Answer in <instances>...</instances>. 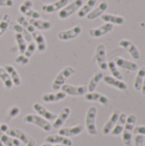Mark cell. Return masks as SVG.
<instances>
[{
	"mask_svg": "<svg viewBox=\"0 0 145 146\" xmlns=\"http://www.w3.org/2000/svg\"><path fill=\"white\" fill-rule=\"evenodd\" d=\"M11 29L14 31V32H15V33H20L21 35H22V37L25 38V40L26 41V42H32V34L28 32V31H26L24 27H22L21 25H19L18 23H16V24H12V26H11Z\"/></svg>",
	"mask_w": 145,
	"mask_h": 146,
	"instance_id": "30",
	"label": "cell"
},
{
	"mask_svg": "<svg viewBox=\"0 0 145 146\" xmlns=\"http://www.w3.org/2000/svg\"><path fill=\"white\" fill-rule=\"evenodd\" d=\"M14 5L13 0H0V7H12Z\"/></svg>",
	"mask_w": 145,
	"mask_h": 146,
	"instance_id": "44",
	"label": "cell"
},
{
	"mask_svg": "<svg viewBox=\"0 0 145 146\" xmlns=\"http://www.w3.org/2000/svg\"><path fill=\"white\" fill-rule=\"evenodd\" d=\"M36 49H37L36 44H35L34 42H30L29 44L26 46V50H25V52H24V55H25L26 57L30 58V57L34 54Z\"/></svg>",
	"mask_w": 145,
	"mask_h": 146,
	"instance_id": "40",
	"label": "cell"
},
{
	"mask_svg": "<svg viewBox=\"0 0 145 146\" xmlns=\"http://www.w3.org/2000/svg\"><path fill=\"white\" fill-rule=\"evenodd\" d=\"M0 125H1V123H0Z\"/></svg>",
	"mask_w": 145,
	"mask_h": 146,
	"instance_id": "51",
	"label": "cell"
},
{
	"mask_svg": "<svg viewBox=\"0 0 145 146\" xmlns=\"http://www.w3.org/2000/svg\"><path fill=\"white\" fill-rule=\"evenodd\" d=\"M84 131V127L80 125L71 127H65L61 128L59 130V135L64 136L66 138H72L81 134Z\"/></svg>",
	"mask_w": 145,
	"mask_h": 146,
	"instance_id": "20",
	"label": "cell"
},
{
	"mask_svg": "<svg viewBox=\"0 0 145 146\" xmlns=\"http://www.w3.org/2000/svg\"><path fill=\"white\" fill-rule=\"evenodd\" d=\"M4 69L9 74V77H10V79H11L14 86H21V79L18 72L16 71V69L12 65H6L4 67Z\"/></svg>",
	"mask_w": 145,
	"mask_h": 146,
	"instance_id": "29",
	"label": "cell"
},
{
	"mask_svg": "<svg viewBox=\"0 0 145 146\" xmlns=\"http://www.w3.org/2000/svg\"><path fill=\"white\" fill-rule=\"evenodd\" d=\"M67 95L62 92H56L51 93H46L42 96V100L44 103H57L65 99Z\"/></svg>",
	"mask_w": 145,
	"mask_h": 146,
	"instance_id": "21",
	"label": "cell"
},
{
	"mask_svg": "<svg viewBox=\"0 0 145 146\" xmlns=\"http://www.w3.org/2000/svg\"><path fill=\"white\" fill-rule=\"evenodd\" d=\"M40 146H52L50 144H48V143H45V144H44V145H42Z\"/></svg>",
	"mask_w": 145,
	"mask_h": 146,
	"instance_id": "48",
	"label": "cell"
},
{
	"mask_svg": "<svg viewBox=\"0 0 145 146\" xmlns=\"http://www.w3.org/2000/svg\"><path fill=\"white\" fill-rule=\"evenodd\" d=\"M27 21L35 29H38V30L47 31V30H50L52 27L51 22L49 21H45V20L27 18Z\"/></svg>",
	"mask_w": 145,
	"mask_h": 146,
	"instance_id": "22",
	"label": "cell"
},
{
	"mask_svg": "<svg viewBox=\"0 0 145 146\" xmlns=\"http://www.w3.org/2000/svg\"><path fill=\"white\" fill-rule=\"evenodd\" d=\"M70 114H71L70 108L69 107H64L61 110L60 114L56 116V120L54 121V122L52 124V127L56 128V129L61 128L65 124V122L67 121V120L68 119Z\"/></svg>",
	"mask_w": 145,
	"mask_h": 146,
	"instance_id": "16",
	"label": "cell"
},
{
	"mask_svg": "<svg viewBox=\"0 0 145 146\" xmlns=\"http://www.w3.org/2000/svg\"><path fill=\"white\" fill-rule=\"evenodd\" d=\"M15 38L16 40L17 43V46H18V50L20 54H24L26 49V41L25 40V38L22 37V35H21L20 33H15Z\"/></svg>",
	"mask_w": 145,
	"mask_h": 146,
	"instance_id": "37",
	"label": "cell"
},
{
	"mask_svg": "<svg viewBox=\"0 0 145 146\" xmlns=\"http://www.w3.org/2000/svg\"><path fill=\"white\" fill-rule=\"evenodd\" d=\"M119 116H120V113L115 110L112 113L111 116L109 117V121L105 123V125L103 126V133L104 135H108L111 133V131L113 130V128L115 127L118 119H119Z\"/></svg>",
	"mask_w": 145,
	"mask_h": 146,
	"instance_id": "23",
	"label": "cell"
},
{
	"mask_svg": "<svg viewBox=\"0 0 145 146\" xmlns=\"http://www.w3.org/2000/svg\"><path fill=\"white\" fill-rule=\"evenodd\" d=\"M141 92L143 94V96H145V77L144 79V82H143V85H142V88H141Z\"/></svg>",
	"mask_w": 145,
	"mask_h": 146,
	"instance_id": "47",
	"label": "cell"
},
{
	"mask_svg": "<svg viewBox=\"0 0 145 146\" xmlns=\"http://www.w3.org/2000/svg\"><path fill=\"white\" fill-rule=\"evenodd\" d=\"M61 90L68 96L73 97H79V96H85L88 92L87 86H73L70 84H64Z\"/></svg>",
	"mask_w": 145,
	"mask_h": 146,
	"instance_id": "6",
	"label": "cell"
},
{
	"mask_svg": "<svg viewBox=\"0 0 145 146\" xmlns=\"http://www.w3.org/2000/svg\"><path fill=\"white\" fill-rule=\"evenodd\" d=\"M75 74V69L73 67H66L64 68L55 78L52 83V89L55 91H59L62 86L65 84L66 80Z\"/></svg>",
	"mask_w": 145,
	"mask_h": 146,
	"instance_id": "4",
	"label": "cell"
},
{
	"mask_svg": "<svg viewBox=\"0 0 145 146\" xmlns=\"http://www.w3.org/2000/svg\"><path fill=\"white\" fill-rule=\"evenodd\" d=\"M45 142L50 145H61L64 146H72L73 141L69 138L62 135H50L45 138Z\"/></svg>",
	"mask_w": 145,
	"mask_h": 146,
	"instance_id": "17",
	"label": "cell"
},
{
	"mask_svg": "<svg viewBox=\"0 0 145 146\" xmlns=\"http://www.w3.org/2000/svg\"><path fill=\"white\" fill-rule=\"evenodd\" d=\"M109 8V3L106 0H103L102 1L95 9H93L85 17L87 18V20L89 21H93V20H96L99 17H101L104 13L105 11L108 9Z\"/></svg>",
	"mask_w": 145,
	"mask_h": 146,
	"instance_id": "9",
	"label": "cell"
},
{
	"mask_svg": "<svg viewBox=\"0 0 145 146\" xmlns=\"http://www.w3.org/2000/svg\"><path fill=\"white\" fill-rule=\"evenodd\" d=\"M96 60L100 69L106 71L108 69V62L106 57V47L104 44H100L96 50Z\"/></svg>",
	"mask_w": 145,
	"mask_h": 146,
	"instance_id": "7",
	"label": "cell"
},
{
	"mask_svg": "<svg viewBox=\"0 0 145 146\" xmlns=\"http://www.w3.org/2000/svg\"><path fill=\"white\" fill-rule=\"evenodd\" d=\"M32 108L38 114L39 116L43 117L44 119H45L48 121H54L56 120V116H57L56 114H54V113L50 112V110H48L44 106H43L39 103H35L32 105Z\"/></svg>",
	"mask_w": 145,
	"mask_h": 146,
	"instance_id": "13",
	"label": "cell"
},
{
	"mask_svg": "<svg viewBox=\"0 0 145 146\" xmlns=\"http://www.w3.org/2000/svg\"><path fill=\"white\" fill-rule=\"evenodd\" d=\"M20 108L16 105H14L12 107H10L8 110V113H7V118L6 120L8 121H10L11 120H13L14 118H15L19 114H20Z\"/></svg>",
	"mask_w": 145,
	"mask_h": 146,
	"instance_id": "39",
	"label": "cell"
},
{
	"mask_svg": "<svg viewBox=\"0 0 145 146\" xmlns=\"http://www.w3.org/2000/svg\"><path fill=\"white\" fill-rule=\"evenodd\" d=\"M68 3V0H57L56 2H54L52 3L44 4L42 6V10L47 14L55 13L56 11H60L61 9H62Z\"/></svg>",
	"mask_w": 145,
	"mask_h": 146,
	"instance_id": "15",
	"label": "cell"
},
{
	"mask_svg": "<svg viewBox=\"0 0 145 146\" xmlns=\"http://www.w3.org/2000/svg\"><path fill=\"white\" fill-rule=\"evenodd\" d=\"M6 134L10 136V137H13V138L18 139L21 143H22L24 145H26L29 142V140L32 139L27 133H26L22 130L18 129V128H15V127L9 128L8 130V132L6 133Z\"/></svg>",
	"mask_w": 145,
	"mask_h": 146,
	"instance_id": "14",
	"label": "cell"
},
{
	"mask_svg": "<svg viewBox=\"0 0 145 146\" xmlns=\"http://www.w3.org/2000/svg\"><path fill=\"white\" fill-rule=\"evenodd\" d=\"M134 134L145 136V126H138L134 128Z\"/></svg>",
	"mask_w": 145,
	"mask_h": 146,
	"instance_id": "43",
	"label": "cell"
},
{
	"mask_svg": "<svg viewBox=\"0 0 145 146\" xmlns=\"http://www.w3.org/2000/svg\"><path fill=\"white\" fill-rule=\"evenodd\" d=\"M32 37L35 40L34 43L36 44L37 50L39 52L45 51L46 50V48H47V44H46V40H45L44 36L40 32L35 31L34 33H32Z\"/></svg>",
	"mask_w": 145,
	"mask_h": 146,
	"instance_id": "24",
	"label": "cell"
},
{
	"mask_svg": "<svg viewBox=\"0 0 145 146\" xmlns=\"http://www.w3.org/2000/svg\"><path fill=\"white\" fill-rule=\"evenodd\" d=\"M83 5V0H73L70 3H68L62 9L59 11L58 16L62 20H65L78 11Z\"/></svg>",
	"mask_w": 145,
	"mask_h": 146,
	"instance_id": "5",
	"label": "cell"
},
{
	"mask_svg": "<svg viewBox=\"0 0 145 146\" xmlns=\"http://www.w3.org/2000/svg\"><path fill=\"white\" fill-rule=\"evenodd\" d=\"M144 136L143 135H136L134 139V146H144Z\"/></svg>",
	"mask_w": 145,
	"mask_h": 146,
	"instance_id": "42",
	"label": "cell"
},
{
	"mask_svg": "<svg viewBox=\"0 0 145 146\" xmlns=\"http://www.w3.org/2000/svg\"><path fill=\"white\" fill-rule=\"evenodd\" d=\"M115 63L116 64L117 67L126 69V70H129V71H136L138 68V65L132 61L124 59L121 56H116L115 58Z\"/></svg>",
	"mask_w": 145,
	"mask_h": 146,
	"instance_id": "19",
	"label": "cell"
},
{
	"mask_svg": "<svg viewBox=\"0 0 145 146\" xmlns=\"http://www.w3.org/2000/svg\"><path fill=\"white\" fill-rule=\"evenodd\" d=\"M126 118H127V115L125 113L120 114L119 119H118L115 127L113 128V130L110 133L113 136H119L122 133L125 125H126Z\"/></svg>",
	"mask_w": 145,
	"mask_h": 146,
	"instance_id": "25",
	"label": "cell"
},
{
	"mask_svg": "<svg viewBox=\"0 0 145 146\" xmlns=\"http://www.w3.org/2000/svg\"><path fill=\"white\" fill-rule=\"evenodd\" d=\"M97 0H87V2L82 5V7L78 10V16L79 18L85 17L95 7Z\"/></svg>",
	"mask_w": 145,
	"mask_h": 146,
	"instance_id": "28",
	"label": "cell"
},
{
	"mask_svg": "<svg viewBox=\"0 0 145 146\" xmlns=\"http://www.w3.org/2000/svg\"><path fill=\"white\" fill-rule=\"evenodd\" d=\"M81 32H82V27L79 25H76L70 29H68L65 31H61L58 33L57 37L62 41H68V40L73 39V38H77L78 36H79Z\"/></svg>",
	"mask_w": 145,
	"mask_h": 146,
	"instance_id": "8",
	"label": "cell"
},
{
	"mask_svg": "<svg viewBox=\"0 0 145 146\" xmlns=\"http://www.w3.org/2000/svg\"><path fill=\"white\" fill-rule=\"evenodd\" d=\"M101 20L112 25H123L125 23V19L122 16L112 14H103L101 16Z\"/></svg>",
	"mask_w": 145,
	"mask_h": 146,
	"instance_id": "26",
	"label": "cell"
},
{
	"mask_svg": "<svg viewBox=\"0 0 145 146\" xmlns=\"http://www.w3.org/2000/svg\"><path fill=\"white\" fill-rule=\"evenodd\" d=\"M53 146H64V145H55Z\"/></svg>",
	"mask_w": 145,
	"mask_h": 146,
	"instance_id": "50",
	"label": "cell"
},
{
	"mask_svg": "<svg viewBox=\"0 0 145 146\" xmlns=\"http://www.w3.org/2000/svg\"><path fill=\"white\" fill-rule=\"evenodd\" d=\"M85 99L89 102H97L104 107H108L109 105V99L105 95L99 92H87L85 95Z\"/></svg>",
	"mask_w": 145,
	"mask_h": 146,
	"instance_id": "11",
	"label": "cell"
},
{
	"mask_svg": "<svg viewBox=\"0 0 145 146\" xmlns=\"http://www.w3.org/2000/svg\"><path fill=\"white\" fill-rule=\"evenodd\" d=\"M0 146H5V145H3V143L0 141Z\"/></svg>",
	"mask_w": 145,
	"mask_h": 146,
	"instance_id": "49",
	"label": "cell"
},
{
	"mask_svg": "<svg viewBox=\"0 0 145 146\" xmlns=\"http://www.w3.org/2000/svg\"><path fill=\"white\" fill-rule=\"evenodd\" d=\"M108 69L110 71V73L114 78L120 80H123V75L121 73V71L118 69V67L116 66V64L115 63L114 61L108 62Z\"/></svg>",
	"mask_w": 145,
	"mask_h": 146,
	"instance_id": "35",
	"label": "cell"
},
{
	"mask_svg": "<svg viewBox=\"0 0 145 146\" xmlns=\"http://www.w3.org/2000/svg\"><path fill=\"white\" fill-rule=\"evenodd\" d=\"M11 19L9 15L8 14H4V15L3 16L1 21H0V37L7 31V29L9 27Z\"/></svg>",
	"mask_w": 145,
	"mask_h": 146,
	"instance_id": "38",
	"label": "cell"
},
{
	"mask_svg": "<svg viewBox=\"0 0 145 146\" xmlns=\"http://www.w3.org/2000/svg\"><path fill=\"white\" fill-rule=\"evenodd\" d=\"M145 77V67H142L138 71L136 75L135 80H134V89L138 92L141 91L142 85L144 82V79Z\"/></svg>",
	"mask_w": 145,
	"mask_h": 146,
	"instance_id": "32",
	"label": "cell"
},
{
	"mask_svg": "<svg viewBox=\"0 0 145 146\" xmlns=\"http://www.w3.org/2000/svg\"><path fill=\"white\" fill-rule=\"evenodd\" d=\"M103 81L105 84L109 85V86H111L113 87H115L116 89H118L119 91H121V92H124V91H126L128 89V86H127V84L123 81V80H117L115 78H114L113 76H109V75H104L103 77Z\"/></svg>",
	"mask_w": 145,
	"mask_h": 146,
	"instance_id": "18",
	"label": "cell"
},
{
	"mask_svg": "<svg viewBox=\"0 0 145 146\" xmlns=\"http://www.w3.org/2000/svg\"><path fill=\"white\" fill-rule=\"evenodd\" d=\"M104 74L103 72H97L94 74V75L91 78L88 86H87V89H88V92H95V90L97 89L98 84L100 83V81L103 79Z\"/></svg>",
	"mask_w": 145,
	"mask_h": 146,
	"instance_id": "27",
	"label": "cell"
},
{
	"mask_svg": "<svg viewBox=\"0 0 145 146\" xmlns=\"http://www.w3.org/2000/svg\"><path fill=\"white\" fill-rule=\"evenodd\" d=\"M119 45L121 46L122 48L126 49L134 60H139L140 59V52H139L138 47L130 40L121 39L119 42Z\"/></svg>",
	"mask_w": 145,
	"mask_h": 146,
	"instance_id": "12",
	"label": "cell"
},
{
	"mask_svg": "<svg viewBox=\"0 0 145 146\" xmlns=\"http://www.w3.org/2000/svg\"><path fill=\"white\" fill-rule=\"evenodd\" d=\"M137 121V117L135 115H130L126 118V122L122 132V142L126 146L132 145V133L134 130V126Z\"/></svg>",
	"mask_w": 145,
	"mask_h": 146,
	"instance_id": "1",
	"label": "cell"
},
{
	"mask_svg": "<svg viewBox=\"0 0 145 146\" xmlns=\"http://www.w3.org/2000/svg\"><path fill=\"white\" fill-rule=\"evenodd\" d=\"M0 141L5 146H20L21 145L18 139L7 135L6 133L0 135Z\"/></svg>",
	"mask_w": 145,
	"mask_h": 146,
	"instance_id": "34",
	"label": "cell"
},
{
	"mask_svg": "<svg viewBox=\"0 0 145 146\" xmlns=\"http://www.w3.org/2000/svg\"><path fill=\"white\" fill-rule=\"evenodd\" d=\"M113 29H114V25H112L110 23H105L99 27L91 28L88 33L91 37L97 38H101V37L108 34L109 33L112 32Z\"/></svg>",
	"mask_w": 145,
	"mask_h": 146,
	"instance_id": "10",
	"label": "cell"
},
{
	"mask_svg": "<svg viewBox=\"0 0 145 146\" xmlns=\"http://www.w3.org/2000/svg\"><path fill=\"white\" fill-rule=\"evenodd\" d=\"M17 22H18L19 25H21L22 27H24L26 31H28L31 34L36 31V29L29 23V21H27V19L26 17L22 16V15H19L17 17Z\"/></svg>",
	"mask_w": 145,
	"mask_h": 146,
	"instance_id": "36",
	"label": "cell"
},
{
	"mask_svg": "<svg viewBox=\"0 0 145 146\" xmlns=\"http://www.w3.org/2000/svg\"><path fill=\"white\" fill-rule=\"evenodd\" d=\"M22 4L26 6V7H30V8H32L33 6V3H32V0H25Z\"/></svg>",
	"mask_w": 145,
	"mask_h": 146,
	"instance_id": "45",
	"label": "cell"
},
{
	"mask_svg": "<svg viewBox=\"0 0 145 146\" xmlns=\"http://www.w3.org/2000/svg\"><path fill=\"white\" fill-rule=\"evenodd\" d=\"M15 62L20 66H26L29 63V58L26 57L24 54H20L15 57Z\"/></svg>",
	"mask_w": 145,
	"mask_h": 146,
	"instance_id": "41",
	"label": "cell"
},
{
	"mask_svg": "<svg viewBox=\"0 0 145 146\" xmlns=\"http://www.w3.org/2000/svg\"><path fill=\"white\" fill-rule=\"evenodd\" d=\"M97 114V109L95 106H91L88 109L85 116L86 131L91 136H95L97 134V128L96 125Z\"/></svg>",
	"mask_w": 145,
	"mask_h": 146,
	"instance_id": "2",
	"label": "cell"
},
{
	"mask_svg": "<svg viewBox=\"0 0 145 146\" xmlns=\"http://www.w3.org/2000/svg\"><path fill=\"white\" fill-rule=\"evenodd\" d=\"M25 146H36V142H35V140L32 138V139L29 140V142H28L26 145H25Z\"/></svg>",
	"mask_w": 145,
	"mask_h": 146,
	"instance_id": "46",
	"label": "cell"
},
{
	"mask_svg": "<svg viewBox=\"0 0 145 146\" xmlns=\"http://www.w3.org/2000/svg\"><path fill=\"white\" fill-rule=\"evenodd\" d=\"M19 10L24 14L26 16H27L28 18H32V19H40L41 15L39 14V12L32 9V8L30 7H26L23 4H21L19 7Z\"/></svg>",
	"mask_w": 145,
	"mask_h": 146,
	"instance_id": "31",
	"label": "cell"
},
{
	"mask_svg": "<svg viewBox=\"0 0 145 146\" xmlns=\"http://www.w3.org/2000/svg\"><path fill=\"white\" fill-rule=\"evenodd\" d=\"M23 122L35 125L39 128H41L42 130H44V132H50L52 129V125L50 123V121H46L43 117L37 115L29 114L25 115L23 118Z\"/></svg>",
	"mask_w": 145,
	"mask_h": 146,
	"instance_id": "3",
	"label": "cell"
},
{
	"mask_svg": "<svg viewBox=\"0 0 145 146\" xmlns=\"http://www.w3.org/2000/svg\"><path fill=\"white\" fill-rule=\"evenodd\" d=\"M0 80H2V82L4 85V87L8 90L11 89L14 86L9 74L7 73V71L4 69V68L0 67Z\"/></svg>",
	"mask_w": 145,
	"mask_h": 146,
	"instance_id": "33",
	"label": "cell"
}]
</instances>
